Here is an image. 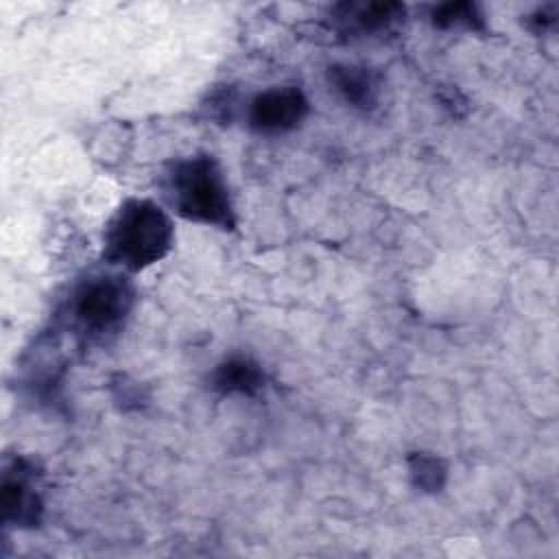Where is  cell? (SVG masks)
Segmentation results:
<instances>
[{"label": "cell", "mask_w": 559, "mask_h": 559, "mask_svg": "<svg viewBox=\"0 0 559 559\" xmlns=\"http://www.w3.org/2000/svg\"><path fill=\"white\" fill-rule=\"evenodd\" d=\"M557 4H544V7H537L531 15H526V28L533 31L535 35H544L548 33L550 28H555L557 24Z\"/></svg>", "instance_id": "cell-12"}, {"label": "cell", "mask_w": 559, "mask_h": 559, "mask_svg": "<svg viewBox=\"0 0 559 559\" xmlns=\"http://www.w3.org/2000/svg\"><path fill=\"white\" fill-rule=\"evenodd\" d=\"M408 480L421 493H439L448 483V463L424 450H415L406 454Z\"/></svg>", "instance_id": "cell-10"}, {"label": "cell", "mask_w": 559, "mask_h": 559, "mask_svg": "<svg viewBox=\"0 0 559 559\" xmlns=\"http://www.w3.org/2000/svg\"><path fill=\"white\" fill-rule=\"evenodd\" d=\"M39 474L35 465L15 456L9 459L2 467L0 485V507L2 520L15 528H35L44 515V500L39 491Z\"/></svg>", "instance_id": "cell-4"}, {"label": "cell", "mask_w": 559, "mask_h": 559, "mask_svg": "<svg viewBox=\"0 0 559 559\" xmlns=\"http://www.w3.org/2000/svg\"><path fill=\"white\" fill-rule=\"evenodd\" d=\"M207 384L218 395L255 397L258 393H262V389L266 384V376L258 360H253L251 356L234 354V356L223 358L210 371Z\"/></svg>", "instance_id": "cell-8"}, {"label": "cell", "mask_w": 559, "mask_h": 559, "mask_svg": "<svg viewBox=\"0 0 559 559\" xmlns=\"http://www.w3.org/2000/svg\"><path fill=\"white\" fill-rule=\"evenodd\" d=\"M135 306V288L122 273H94L81 280L66 304L70 328L87 343L114 341Z\"/></svg>", "instance_id": "cell-3"}, {"label": "cell", "mask_w": 559, "mask_h": 559, "mask_svg": "<svg viewBox=\"0 0 559 559\" xmlns=\"http://www.w3.org/2000/svg\"><path fill=\"white\" fill-rule=\"evenodd\" d=\"M328 85L332 92L356 111H373L382 98V76L360 63H332L328 66Z\"/></svg>", "instance_id": "cell-7"}, {"label": "cell", "mask_w": 559, "mask_h": 559, "mask_svg": "<svg viewBox=\"0 0 559 559\" xmlns=\"http://www.w3.org/2000/svg\"><path fill=\"white\" fill-rule=\"evenodd\" d=\"M162 194L183 221L234 231L236 207L221 162L210 153L177 157L162 173Z\"/></svg>", "instance_id": "cell-1"}, {"label": "cell", "mask_w": 559, "mask_h": 559, "mask_svg": "<svg viewBox=\"0 0 559 559\" xmlns=\"http://www.w3.org/2000/svg\"><path fill=\"white\" fill-rule=\"evenodd\" d=\"M310 103L297 85H275L258 92L247 107L249 129L260 135H282L295 131L308 116Z\"/></svg>", "instance_id": "cell-5"}, {"label": "cell", "mask_w": 559, "mask_h": 559, "mask_svg": "<svg viewBox=\"0 0 559 559\" xmlns=\"http://www.w3.org/2000/svg\"><path fill=\"white\" fill-rule=\"evenodd\" d=\"M330 24L343 35H376L395 28L406 17L400 2H341L330 7Z\"/></svg>", "instance_id": "cell-6"}, {"label": "cell", "mask_w": 559, "mask_h": 559, "mask_svg": "<svg viewBox=\"0 0 559 559\" xmlns=\"http://www.w3.org/2000/svg\"><path fill=\"white\" fill-rule=\"evenodd\" d=\"M114 384V400L122 411H140L146 404V395L142 393L138 382H131L127 376H118Z\"/></svg>", "instance_id": "cell-11"}, {"label": "cell", "mask_w": 559, "mask_h": 559, "mask_svg": "<svg viewBox=\"0 0 559 559\" xmlns=\"http://www.w3.org/2000/svg\"><path fill=\"white\" fill-rule=\"evenodd\" d=\"M175 245L170 214L151 199L131 197L105 225L103 260L124 273H140L162 262Z\"/></svg>", "instance_id": "cell-2"}, {"label": "cell", "mask_w": 559, "mask_h": 559, "mask_svg": "<svg viewBox=\"0 0 559 559\" xmlns=\"http://www.w3.org/2000/svg\"><path fill=\"white\" fill-rule=\"evenodd\" d=\"M430 22L439 31H469V33L487 31L485 13L476 2H467V0H456V2L452 0V2H441L432 7Z\"/></svg>", "instance_id": "cell-9"}]
</instances>
